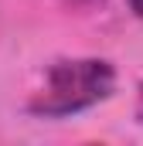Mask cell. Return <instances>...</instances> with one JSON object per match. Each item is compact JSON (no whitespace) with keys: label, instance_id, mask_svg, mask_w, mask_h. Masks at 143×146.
<instances>
[{"label":"cell","instance_id":"obj_1","mask_svg":"<svg viewBox=\"0 0 143 146\" xmlns=\"http://www.w3.org/2000/svg\"><path fill=\"white\" fill-rule=\"evenodd\" d=\"M116 88V68L106 58H61L44 72V85L27 102L37 119H65L106 102Z\"/></svg>","mask_w":143,"mask_h":146},{"label":"cell","instance_id":"obj_2","mask_svg":"<svg viewBox=\"0 0 143 146\" xmlns=\"http://www.w3.org/2000/svg\"><path fill=\"white\" fill-rule=\"evenodd\" d=\"M136 119L143 122V85H140V95H136Z\"/></svg>","mask_w":143,"mask_h":146},{"label":"cell","instance_id":"obj_3","mask_svg":"<svg viewBox=\"0 0 143 146\" xmlns=\"http://www.w3.org/2000/svg\"><path fill=\"white\" fill-rule=\"evenodd\" d=\"M130 10H133L136 17H143V0H130Z\"/></svg>","mask_w":143,"mask_h":146}]
</instances>
